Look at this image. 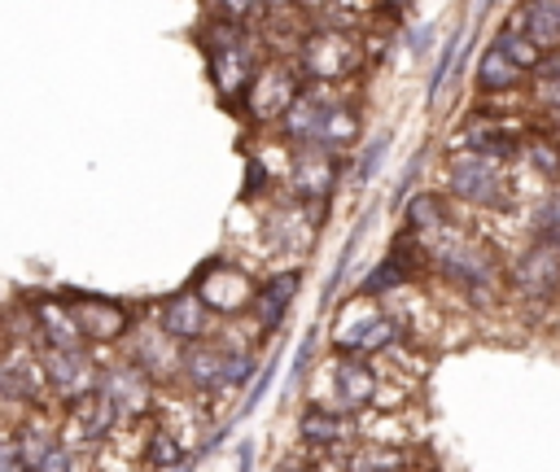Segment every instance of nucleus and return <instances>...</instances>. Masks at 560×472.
<instances>
[{"mask_svg": "<svg viewBox=\"0 0 560 472\" xmlns=\"http://www.w3.org/2000/svg\"><path fill=\"white\" fill-rule=\"evenodd\" d=\"M236 472H254V441H245L236 450Z\"/></svg>", "mask_w": 560, "mask_h": 472, "instance_id": "obj_42", "label": "nucleus"}, {"mask_svg": "<svg viewBox=\"0 0 560 472\" xmlns=\"http://www.w3.org/2000/svg\"><path fill=\"white\" fill-rule=\"evenodd\" d=\"M267 184H271V175H267L262 157H258V153H245V197L267 192Z\"/></svg>", "mask_w": 560, "mask_h": 472, "instance_id": "obj_36", "label": "nucleus"}, {"mask_svg": "<svg viewBox=\"0 0 560 472\" xmlns=\"http://www.w3.org/2000/svg\"><path fill=\"white\" fill-rule=\"evenodd\" d=\"M31 341L39 350H88L61 293H39L31 302Z\"/></svg>", "mask_w": 560, "mask_h": 472, "instance_id": "obj_16", "label": "nucleus"}, {"mask_svg": "<svg viewBox=\"0 0 560 472\" xmlns=\"http://www.w3.org/2000/svg\"><path fill=\"white\" fill-rule=\"evenodd\" d=\"M223 367H228V350L219 341H197V345H184V358H179V376L184 385L197 393V398H219L223 393Z\"/></svg>", "mask_w": 560, "mask_h": 472, "instance_id": "obj_19", "label": "nucleus"}, {"mask_svg": "<svg viewBox=\"0 0 560 472\" xmlns=\"http://www.w3.org/2000/svg\"><path fill=\"white\" fill-rule=\"evenodd\" d=\"M302 66L315 83H337L346 79L354 66H359V44L346 35V31H315L302 48Z\"/></svg>", "mask_w": 560, "mask_h": 472, "instance_id": "obj_14", "label": "nucleus"}, {"mask_svg": "<svg viewBox=\"0 0 560 472\" xmlns=\"http://www.w3.org/2000/svg\"><path fill=\"white\" fill-rule=\"evenodd\" d=\"M122 428V415H118V406L96 389V393H88V398H79V402H70L66 406V420H61V441L66 446H74V450H83V446H105L114 433Z\"/></svg>", "mask_w": 560, "mask_h": 472, "instance_id": "obj_9", "label": "nucleus"}, {"mask_svg": "<svg viewBox=\"0 0 560 472\" xmlns=\"http://www.w3.org/2000/svg\"><path fill=\"white\" fill-rule=\"evenodd\" d=\"M271 371H276V363H267V367L254 376V385H249V393H245V402H241V411H245V415L262 402V393H267V385H271Z\"/></svg>", "mask_w": 560, "mask_h": 472, "instance_id": "obj_39", "label": "nucleus"}, {"mask_svg": "<svg viewBox=\"0 0 560 472\" xmlns=\"http://www.w3.org/2000/svg\"><path fill=\"white\" fill-rule=\"evenodd\" d=\"M429 39H433V26H420L411 35V52H429Z\"/></svg>", "mask_w": 560, "mask_h": 472, "instance_id": "obj_43", "label": "nucleus"}, {"mask_svg": "<svg viewBox=\"0 0 560 472\" xmlns=\"http://www.w3.org/2000/svg\"><path fill=\"white\" fill-rule=\"evenodd\" d=\"M354 135H359V118H354V109L332 105L328 118H324V127H319V140H315V144L328 149V153H337V149H346Z\"/></svg>", "mask_w": 560, "mask_h": 472, "instance_id": "obj_31", "label": "nucleus"}, {"mask_svg": "<svg viewBox=\"0 0 560 472\" xmlns=\"http://www.w3.org/2000/svg\"><path fill=\"white\" fill-rule=\"evenodd\" d=\"M188 284H192V293L201 297V306H206L210 315H223V319L249 310V306H254V293H258V280L245 271V262L223 258V253L206 258Z\"/></svg>", "mask_w": 560, "mask_h": 472, "instance_id": "obj_3", "label": "nucleus"}, {"mask_svg": "<svg viewBox=\"0 0 560 472\" xmlns=\"http://www.w3.org/2000/svg\"><path fill=\"white\" fill-rule=\"evenodd\" d=\"M13 441H18V455H22V463H26V472H35V463L61 441V433L52 428V424H39V420H22L18 428H13Z\"/></svg>", "mask_w": 560, "mask_h": 472, "instance_id": "obj_29", "label": "nucleus"}, {"mask_svg": "<svg viewBox=\"0 0 560 472\" xmlns=\"http://www.w3.org/2000/svg\"><path fill=\"white\" fill-rule=\"evenodd\" d=\"M171 472H192V468H188V463H179V468H171Z\"/></svg>", "mask_w": 560, "mask_h": 472, "instance_id": "obj_45", "label": "nucleus"}, {"mask_svg": "<svg viewBox=\"0 0 560 472\" xmlns=\"http://www.w3.org/2000/svg\"><path fill=\"white\" fill-rule=\"evenodd\" d=\"M140 463L153 472H171L184 463V437L175 428H149L140 441Z\"/></svg>", "mask_w": 560, "mask_h": 472, "instance_id": "obj_26", "label": "nucleus"}, {"mask_svg": "<svg viewBox=\"0 0 560 472\" xmlns=\"http://www.w3.org/2000/svg\"><path fill=\"white\" fill-rule=\"evenodd\" d=\"M516 31L525 39H534L542 52H551L560 44V0H525Z\"/></svg>", "mask_w": 560, "mask_h": 472, "instance_id": "obj_24", "label": "nucleus"}, {"mask_svg": "<svg viewBox=\"0 0 560 472\" xmlns=\"http://www.w3.org/2000/svg\"><path fill=\"white\" fill-rule=\"evenodd\" d=\"M477 83H481V92H508V87H516V83H521V70L508 61V52H503L499 44H490V48L481 52Z\"/></svg>", "mask_w": 560, "mask_h": 472, "instance_id": "obj_30", "label": "nucleus"}, {"mask_svg": "<svg viewBox=\"0 0 560 472\" xmlns=\"http://www.w3.org/2000/svg\"><path fill=\"white\" fill-rule=\"evenodd\" d=\"M315 227H319V223H311V214H302V210H280V214L267 223V232H271L267 240H271V249H276V253L298 258V253H306V245H311Z\"/></svg>", "mask_w": 560, "mask_h": 472, "instance_id": "obj_25", "label": "nucleus"}, {"mask_svg": "<svg viewBox=\"0 0 560 472\" xmlns=\"http://www.w3.org/2000/svg\"><path fill=\"white\" fill-rule=\"evenodd\" d=\"M442 227H451L446 201L438 192H411L407 197V232L424 236V232H442Z\"/></svg>", "mask_w": 560, "mask_h": 472, "instance_id": "obj_28", "label": "nucleus"}, {"mask_svg": "<svg viewBox=\"0 0 560 472\" xmlns=\"http://www.w3.org/2000/svg\"><path fill=\"white\" fill-rule=\"evenodd\" d=\"M346 472H411V450L394 441H363L346 450Z\"/></svg>", "mask_w": 560, "mask_h": 472, "instance_id": "obj_23", "label": "nucleus"}, {"mask_svg": "<svg viewBox=\"0 0 560 472\" xmlns=\"http://www.w3.org/2000/svg\"><path fill=\"white\" fill-rule=\"evenodd\" d=\"M486 4H490V0H477V13H481V9H486Z\"/></svg>", "mask_w": 560, "mask_h": 472, "instance_id": "obj_46", "label": "nucleus"}, {"mask_svg": "<svg viewBox=\"0 0 560 472\" xmlns=\"http://www.w3.org/2000/svg\"><path fill=\"white\" fill-rule=\"evenodd\" d=\"M48 398L44 385V363H39V345L35 341H13L0 350V402L13 406H35Z\"/></svg>", "mask_w": 560, "mask_h": 472, "instance_id": "obj_8", "label": "nucleus"}, {"mask_svg": "<svg viewBox=\"0 0 560 472\" xmlns=\"http://www.w3.org/2000/svg\"><path fill=\"white\" fill-rule=\"evenodd\" d=\"M70 306V319L83 337V345H114L131 332V306L105 293H88V288H70L61 293Z\"/></svg>", "mask_w": 560, "mask_h": 472, "instance_id": "obj_5", "label": "nucleus"}, {"mask_svg": "<svg viewBox=\"0 0 560 472\" xmlns=\"http://www.w3.org/2000/svg\"><path fill=\"white\" fill-rule=\"evenodd\" d=\"M289 188L298 192V201H328V192L337 188V153H328L319 144H306L293 157Z\"/></svg>", "mask_w": 560, "mask_h": 472, "instance_id": "obj_20", "label": "nucleus"}, {"mask_svg": "<svg viewBox=\"0 0 560 472\" xmlns=\"http://www.w3.org/2000/svg\"><path fill=\"white\" fill-rule=\"evenodd\" d=\"M547 101L560 109V79H551V83H547Z\"/></svg>", "mask_w": 560, "mask_h": 472, "instance_id": "obj_44", "label": "nucleus"}, {"mask_svg": "<svg viewBox=\"0 0 560 472\" xmlns=\"http://www.w3.org/2000/svg\"><path fill=\"white\" fill-rule=\"evenodd\" d=\"M210 310L201 306V297L192 293V284H184V288H175V293H166L162 302H158V328L175 341V345H197V341H206L210 337Z\"/></svg>", "mask_w": 560, "mask_h": 472, "instance_id": "obj_15", "label": "nucleus"}, {"mask_svg": "<svg viewBox=\"0 0 560 472\" xmlns=\"http://www.w3.org/2000/svg\"><path fill=\"white\" fill-rule=\"evenodd\" d=\"M416 170H420V157H411V166L402 170V179H398V188H394V201L402 205L407 197H411V184H416Z\"/></svg>", "mask_w": 560, "mask_h": 472, "instance_id": "obj_41", "label": "nucleus"}, {"mask_svg": "<svg viewBox=\"0 0 560 472\" xmlns=\"http://www.w3.org/2000/svg\"><path fill=\"white\" fill-rule=\"evenodd\" d=\"M503 52H508V61L521 70V74H534L538 66H542V48L534 44V39H525L521 31H499V39H494Z\"/></svg>", "mask_w": 560, "mask_h": 472, "instance_id": "obj_32", "label": "nucleus"}, {"mask_svg": "<svg viewBox=\"0 0 560 472\" xmlns=\"http://www.w3.org/2000/svg\"><path fill=\"white\" fill-rule=\"evenodd\" d=\"M332 398H337V411L354 415V411H368L381 402V376L368 358H354V354H341L332 363Z\"/></svg>", "mask_w": 560, "mask_h": 472, "instance_id": "obj_17", "label": "nucleus"}, {"mask_svg": "<svg viewBox=\"0 0 560 472\" xmlns=\"http://www.w3.org/2000/svg\"><path fill=\"white\" fill-rule=\"evenodd\" d=\"M35 472H92V468H88V455H83V450L57 441V446L35 463Z\"/></svg>", "mask_w": 560, "mask_h": 472, "instance_id": "obj_33", "label": "nucleus"}, {"mask_svg": "<svg viewBox=\"0 0 560 472\" xmlns=\"http://www.w3.org/2000/svg\"><path fill=\"white\" fill-rule=\"evenodd\" d=\"M424 258L433 262V271L446 280V284H455L459 293H468V297H477V302H486L494 288H499V258L486 249V245H477L472 236H464V232H455V227H442L429 245H424Z\"/></svg>", "mask_w": 560, "mask_h": 472, "instance_id": "obj_1", "label": "nucleus"}, {"mask_svg": "<svg viewBox=\"0 0 560 472\" xmlns=\"http://www.w3.org/2000/svg\"><path fill=\"white\" fill-rule=\"evenodd\" d=\"M446 188L451 197L468 201V205H503L508 197V175H503V162L494 157H481V153H459L451 157L446 166Z\"/></svg>", "mask_w": 560, "mask_h": 472, "instance_id": "obj_6", "label": "nucleus"}, {"mask_svg": "<svg viewBox=\"0 0 560 472\" xmlns=\"http://www.w3.org/2000/svg\"><path fill=\"white\" fill-rule=\"evenodd\" d=\"M39 363H44L48 398H57L61 406L96 393L101 385V363L88 350H39Z\"/></svg>", "mask_w": 560, "mask_h": 472, "instance_id": "obj_7", "label": "nucleus"}, {"mask_svg": "<svg viewBox=\"0 0 560 472\" xmlns=\"http://www.w3.org/2000/svg\"><path fill=\"white\" fill-rule=\"evenodd\" d=\"M96 389L118 406L122 424H131V420H140V415H149V411L158 406V402H153L158 385H153L136 363H127V358H118V363L101 367V385H96Z\"/></svg>", "mask_w": 560, "mask_h": 472, "instance_id": "obj_12", "label": "nucleus"}, {"mask_svg": "<svg viewBox=\"0 0 560 472\" xmlns=\"http://www.w3.org/2000/svg\"><path fill=\"white\" fill-rule=\"evenodd\" d=\"M402 337H407L402 319H394L389 310H376L368 297H359L354 306L341 310L337 332H332V345H337V354L368 358V354H385V350H394Z\"/></svg>", "mask_w": 560, "mask_h": 472, "instance_id": "obj_4", "label": "nucleus"}, {"mask_svg": "<svg viewBox=\"0 0 560 472\" xmlns=\"http://www.w3.org/2000/svg\"><path fill=\"white\" fill-rule=\"evenodd\" d=\"M293 472H319V468H293Z\"/></svg>", "mask_w": 560, "mask_h": 472, "instance_id": "obj_47", "label": "nucleus"}, {"mask_svg": "<svg viewBox=\"0 0 560 472\" xmlns=\"http://www.w3.org/2000/svg\"><path fill=\"white\" fill-rule=\"evenodd\" d=\"M0 472H26V463H22V455H18L13 433H0Z\"/></svg>", "mask_w": 560, "mask_h": 472, "instance_id": "obj_40", "label": "nucleus"}, {"mask_svg": "<svg viewBox=\"0 0 560 472\" xmlns=\"http://www.w3.org/2000/svg\"><path fill=\"white\" fill-rule=\"evenodd\" d=\"M298 433L311 450H341L346 441H354V415H346L328 402H311L298 420Z\"/></svg>", "mask_w": 560, "mask_h": 472, "instance_id": "obj_21", "label": "nucleus"}, {"mask_svg": "<svg viewBox=\"0 0 560 472\" xmlns=\"http://www.w3.org/2000/svg\"><path fill=\"white\" fill-rule=\"evenodd\" d=\"M122 341H127V363H136L153 385H166V380L179 376L184 345H175L158 323H140V328H131Z\"/></svg>", "mask_w": 560, "mask_h": 472, "instance_id": "obj_11", "label": "nucleus"}, {"mask_svg": "<svg viewBox=\"0 0 560 472\" xmlns=\"http://www.w3.org/2000/svg\"><path fill=\"white\" fill-rule=\"evenodd\" d=\"M311 358H315V332H306L293 350V363H289V385H298L306 371H311Z\"/></svg>", "mask_w": 560, "mask_h": 472, "instance_id": "obj_37", "label": "nucleus"}, {"mask_svg": "<svg viewBox=\"0 0 560 472\" xmlns=\"http://www.w3.org/2000/svg\"><path fill=\"white\" fill-rule=\"evenodd\" d=\"M385 149H389V135H376V140L363 149V157H359V179H372V175H376V166H381Z\"/></svg>", "mask_w": 560, "mask_h": 472, "instance_id": "obj_38", "label": "nucleus"}, {"mask_svg": "<svg viewBox=\"0 0 560 472\" xmlns=\"http://www.w3.org/2000/svg\"><path fill=\"white\" fill-rule=\"evenodd\" d=\"M206 61H210V83L223 101L245 96V87L254 79V52H249V35L241 22L219 17L206 31Z\"/></svg>", "mask_w": 560, "mask_h": 472, "instance_id": "obj_2", "label": "nucleus"}, {"mask_svg": "<svg viewBox=\"0 0 560 472\" xmlns=\"http://www.w3.org/2000/svg\"><path fill=\"white\" fill-rule=\"evenodd\" d=\"M459 44H464V35L455 31L446 44H442V57H438V66H433V79H429V101H438V92L446 87V79H451V66H455V57H459Z\"/></svg>", "mask_w": 560, "mask_h": 472, "instance_id": "obj_34", "label": "nucleus"}, {"mask_svg": "<svg viewBox=\"0 0 560 472\" xmlns=\"http://www.w3.org/2000/svg\"><path fill=\"white\" fill-rule=\"evenodd\" d=\"M298 288H302V271L298 267H284L271 280H258V293H254V306H249L258 337H276L284 328V315H289Z\"/></svg>", "mask_w": 560, "mask_h": 472, "instance_id": "obj_18", "label": "nucleus"}, {"mask_svg": "<svg viewBox=\"0 0 560 472\" xmlns=\"http://www.w3.org/2000/svg\"><path fill=\"white\" fill-rule=\"evenodd\" d=\"M328 109H332V101L315 96V87H302V92H298V101L289 105V114L280 118V127H284V135H289V140L315 144V140H319V127H324V118H328Z\"/></svg>", "mask_w": 560, "mask_h": 472, "instance_id": "obj_22", "label": "nucleus"}, {"mask_svg": "<svg viewBox=\"0 0 560 472\" xmlns=\"http://www.w3.org/2000/svg\"><path fill=\"white\" fill-rule=\"evenodd\" d=\"M298 92H302V83L289 66H262V70H254L241 101L254 122H280L289 114V105L298 101Z\"/></svg>", "mask_w": 560, "mask_h": 472, "instance_id": "obj_10", "label": "nucleus"}, {"mask_svg": "<svg viewBox=\"0 0 560 472\" xmlns=\"http://www.w3.org/2000/svg\"><path fill=\"white\" fill-rule=\"evenodd\" d=\"M508 280H512V288H516L521 297H529V302L556 297V293H560V245L534 240L525 253H516Z\"/></svg>", "mask_w": 560, "mask_h": 472, "instance_id": "obj_13", "label": "nucleus"}, {"mask_svg": "<svg viewBox=\"0 0 560 472\" xmlns=\"http://www.w3.org/2000/svg\"><path fill=\"white\" fill-rule=\"evenodd\" d=\"M525 157H529V166H534L542 179H560V144H551V140H534Z\"/></svg>", "mask_w": 560, "mask_h": 472, "instance_id": "obj_35", "label": "nucleus"}, {"mask_svg": "<svg viewBox=\"0 0 560 472\" xmlns=\"http://www.w3.org/2000/svg\"><path fill=\"white\" fill-rule=\"evenodd\" d=\"M459 144H464V153H481V157L508 162V157L516 153V131H508V127H494V122H481V127H468Z\"/></svg>", "mask_w": 560, "mask_h": 472, "instance_id": "obj_27", "label": "nucleus"}]
</instances>
